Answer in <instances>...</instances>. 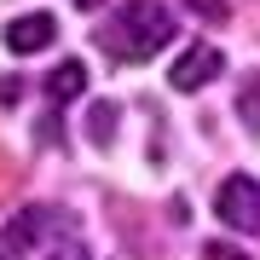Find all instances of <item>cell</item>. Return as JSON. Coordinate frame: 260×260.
I'll return each mask as SVG.
<instances>
[{"instance_id":"6da1fadb","label":"cell","mask_w":260,"mask_h":260,"mask_svg":"<svg viewBox=\"0 0 260 260\" xmlns=\"http://www.w3.org/2000/svg\"><path fill=\"white\" fill-rule=\"evenodd\" d=\"M99 41H104V52H116V58H150V52H162L168 41H174V12H168L162 0H127V6L104 23Z\"/></svg>"},{"instance_id":"7a4b0ae2","label":"cell","mask_w":260,"mask_h":260,"mask_svg":"<svg viewBox=\"0 0 260 260\" xmlns=\"http://www.w3.org/2000/svg\"><path fill=\"white\" fill-rule=\"evenodd\" d=\"M214 214H220L232 232H260V185L243 179V174H232L220 191H214Z\"/></svg>"},{"instance_id":"3957f363","label":"cell","mask_w":260,"mask_h":260,"mask_svg":"<svg viewBox=\"0 0 260 260\" xmlns=\"http://www.w3.org/2000/svg\"><path fill=\"white\" fill-rule=\"evenodd\" d=\"M220 70H225L220 47H191V52L174 64V75H168V81H174V93H197V87H208Z\"/></svg>"},{"instance_id":"277c9868","label":"cell","mask_w":260,"mask_h":260,"mask_svg":"<svg viewBox=\"0 0 260 260\" xmlns=\"http://www.w3.org/2000/svg\"><path fill=\"white\" fill-rule=\"evenodd\" d=\"M52 35H58L52 12H29V18H12L6 23V47L12 52H41V47H52Z\"/></svg>"},{"instance_id":"5b68a950","label":"cell","mask_w":260,"mask_h":260,"mask_svg":"<svg viewBox=\"0 0 260 260\" xmlns=\"http://www.w3.org/2000/svg\"><path fill=\"white\" fill-rule=\"evenodd\" d=\"M52 220H58V214H47V208H23L18 220H12V232H6V254H23V249H29L41 232H47Z\"/></svg>"},{"instance_id":"8992f818","label":"cell","mask_w":260,"mask_h":260,"mask_svg":"<svg viewBox=\"0 0 260 260\" xmlns=\"http://www.w3.org/2000/svg\"><path fill=\"white\" fill-rule=\"evenodd\" d=\"M81 87H87V70L75 64V58H64L52 75H47V99L52 104H70V99H81Z\"/></svg>"},{"instance_id":"52a82bcc","label":"cell","mask_w":260,"mask_h":260,"mask_svg":"<svg viewBox=\"0 0 260 260\" xmlns=\"http://www.w3.org/2000/svg\"><path fill=\"white\" fill-rule=\"evenodd\" d=\"M237 121L260 139V75H243L237 81Z\"/></svg>"},{"instance_id":"ba28073f","label":"cell","mask_w":260,"mask_h":260,"mask_svg":"<svg viewBox=\"0 0 260 260\" xmlns=\"http://www.w3.org/2000/svg\"><path fill=\"white\" fill-rule=\"evenodd\" d=\"M87 139H93V145H110V139H116V104H110V99L87 110Z\"/></svg>"},{"instance_id":"9c48e42d","label":"cell","mask_w":260,"mask_h":260,"mask_svg":"<svg viewBox=\"0 0 260 260\" xmlns=\"http://www.w3.org/2000/svg\"><path fill=\"white\" fill-rule=\"evenodd\" d=\"M203 260H249V254H243V249H232V243H208V249H203Z\"/></svg>"},{"instance_id":"30bf717a","label":"cell","mask_w":260,"mask_h":260,"mask_svg":"<svg viewBox=\"0 0 260 260\" xmlns=\"http://www.w3.org/2000/svg\"><path fill=\"white\" fill-rule=\"evenodd\" d=\"M191 12H203V18H225V0H191Z\"/></svg>"},{"instance_id":"8fae6325","label":"cell","mask_w":260,"mask_h":260,"mask_svg":"<svg viewBox=\"0 0 260 260\" xmlns=\"http://www.w3.org/2000/svg\"><path fill=\"white\" fill-rule=\"evenodd\" d=\"M47 260H87V249H81V243H64V249H52Z\"/></svg>"},{"instance_id":"7c38bea8","label":"cell","mask_w":260,"mask_h":260,"mask_svg":"<svg viewBox=\"0 0 260 260\" xmlns=\"http://www.w3.org/2000/svg\"><path fill=\"white\" fill-rule=\"evenodd\" d=\"M0 104H18V75H6V81H0Z\"/></svg>"},{"instance_id":"4fadbf2b","label":"cell","mask_w":260,"mask_h":260,"mask_svg":"<svg viewBox=\"0 0 260 260\" xmlns=\"http://www.w3.org/2000/svg\"><path fill=\"white\" fill-rule=\"evenodd\" d=\"M75 6H81V12H99V6H104V0H75Z\"/></svg>"},{"instance_id":"5bb4252c","label":"cell","mask_w":260,"mask_h":260,"mask_svg":"<svg viewBox=\"0 0 260 260\" xmlns=\"http://www.w3.org/2000/svg\"><path fill=\"white\" fill-rule=\"evenodd\" d=\"M0 260H6V254H0Z\"/></svg>"}]
</instances>
